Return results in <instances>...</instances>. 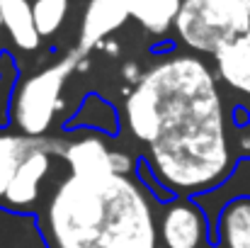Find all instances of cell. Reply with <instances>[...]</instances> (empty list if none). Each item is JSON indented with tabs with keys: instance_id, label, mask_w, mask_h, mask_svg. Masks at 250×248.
I'll use <instances>...</instances> for the list:
<instances>
[{
	"instance_id": "9",
	"label": "cell",
	"mask_w": 250,
	"mask_h": 248,
	"mask_svg": "<svg viewBox=\"0 0 250 248\" xmlns=\"http://www.w3.org/2000/svg\"><path fill=\"white\" fill-rule=\"evenodd\" d=\"M46 141L49 136H27L17 129H0V204L22 161Z\"/></svg>"
},
{
	"instance_id": "13",
	"label": "cell",
	"mask_w": 250,
	"mask_h": 248,
	"mask_svg": "<svg viewBox=\"0 0 250 248\" xmlns=\"http://www.w3.org/2000/svg\"><path fill=\"white\" fill-rule=\"evenodd\" d=\"M68 7L71 0H32V17L42 39H51L61 32L68 17Z\"/></svg>"
},
{
	"instance_id": "12",
	"label": "cell",
	"mask_w": 250,
	"mask_h": 248,
	"mask_svg": "<svg viewBox=\"0 0 250 248\" xmlns=\"http://www.w3.org/2000/svg\"><path fill=\"white\" fill-rule=\"evenodd\" d=\"M0 17L15 49L32 54L42 46V37L32 17V0H0Z\"/></svg>"
},
{
	"instance_id": "1",
	"label": "cell",
	"mask_w": 250,
	"mask_h": 248,
	"mask_svg": "<svg viewBox=\"0 0 250 248\" xmlns=\"http://www.w3.org/2000/svg\"><path fill=\"white\" fill-rule=\"evenodd\" d=\"M124 129L172 197L204 195L236 168L219 76L197 54L170 51L144 71L126 95Z\"/></svg>"
},
{
	"instance_id": "11",
	"label": "cell",
	"mask_w": 250,
	"mask_h": 248,
	"mask_svg": "<svg viewBox=\"0 0 250 248\" xmlns=\"http://www.w3.org/2000/svg\"><path fill=\"white\" fill-rule=\"evenodd\" d=\"M182 0H129L131 20L153 39H166L175 32Z\"/></svg>"
},
{
	"instance_id": "5",
	"label": "cell",
	"mask_w": 250,
	"mask_h": 248,
	"mask_svg": "<svg viewBox=\"0 0 250 248\" xmlns=\"http://www.w3.org/2000/svg\"><path fill=\"white\" fill-rule=\"evenodd\" d=\"M63 146H66V141L49 136V141L44 146L32 151L22 161L20 170L15 173V178H12V182L7 187V195L2 200V207H7L10 212H29V209H34L39 204V200H42V182H44V178L51 170V158L56 154L61 156Z\"/></svg>"
},
{
	"instance_id": "3",
	"label": "cell",
	"mask_w": 250,
	"mask_h": 248,
	"mask_svg": "<svg viewBox=\"0 0 250 248\" xmlns=\"http://www.w3.org/2000/svg\"><path fill=\"white\" fill-rule=\"evenodd\" d=\"M85 59L87 56L73 46L46 68L20 78L10 100L12 127L27 136H46L59 110L63 107V85L73 71L83 68Z\"/></svg>"
},
{
	"instance_id": "8",
	"label": "cell",
	"mask_w": 250,
	"mask_h": 248,
	"mask_svg": "<svg viewBox=\"0 0 250 248\" xmlns=\"http://www.w3.org/2000/svg\"><path fill=\"white\" fill-rule=\"evenodd\" d=\"M214 68L219 81L231 90L250 97V34L226 44L214 54Z\"/></svg>"
},
{
	"instance_id": "4",
	"label": "cell",
	"mask_w": 250,
	"mask_h": 248,
	"mask_svg": "<svg viewBox=\"0 0 250 248\" xmlns=\"http://www.w3.org/2000/svg\"><path fill=\"white\" fill-rule=\"evenodd\" d=\"M250 34V0H182L175 37L192 54L214 56Z\"/></svg>"
},
{
	"instance_id": "10",
	"label": "cell",
	"mask_w": 250,
	"mask_h": 248,
	"mask_svg": "<svg viewBox=\"0 0 250 248\" xmlns=\"http://www.w3.org/2000/svg\"><path fill=\"white\" fill-rule=\"evenodd\" d=\"M216 241L221 248H250V195L229 200L216 217Z\"/></svg>"
},
{
	"instance_id": "2",
	"label": "cell",
	"mask_w": 250,
	"mask_h": 248,
	"mask_svg": "<svg viewBox=\"0 0 250 248\" xmlns=\"http://www.w3.org/2000/svg\"><path fill=\"white\" fill-rule=\"evenodd\" d=\"M153 197L136 173H68L42 207V239L49 248H158Z\"/></svg>"
},
{
	"instance_id": "14",
	"label": "cell",
	"mask_w": 250,
	"mask_h": 248,
	"mask_svg": "<svg viewBox=\"0 0 250 248\" xmlns=\"http://www.w3.org/2000/svg\"><path fill=\"white\" fill-rule=\"evenodd\" d=\"M207 248H211V246H207Z\"/></svg>"
},
{
	"instance_id": "6",
	"label": "cell",
	"mask_w": 250,
	"mask_h": 248,
	"mask_svg": "<svg viewBox=\"0 0 250 248\" xmlns=\"http://www.w3.org/2000/svg\"><path fill=\"white\" fill-rule=\"evenodd\" d=\"M161 241L166 248H207L209 222L204 209L189 197H175L166 202L161 214Z\"/></svg>"
},
{
	"instance_id": "7",
	"label": "cell",
	"mask_w": 250,
	"mask_h": 248,
	"mask_svg": "<svg viewBox=\"0 0 250 248\" xmlns=\"http://www.w3.org/2000/svg\"><path fill=\"white\" fill-rule=\"evenodd\" d=\"M129 20V0H87L76 49L87 56L102 42L112 39V34L119 32Z\"/></svg>"
}]
</instances>
